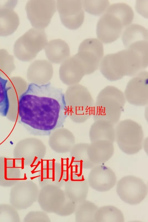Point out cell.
<instances>
[{
	"mask_svg": "<svg viewBox=\"0 0 148 222\" xmlns=\"http://www.w3.org/2000/svg\"><path fill=\"white\" fill-rule=\"evenodd\" d=\"M64 191L68 198L77 204L86 200L88 190L87 179L83 175L70 178L64 184Z\"/></svg>",
	"mask_w": 148,
	"mask_h": 222,
	"instance_id": "cell-16",
	"label": "cell"
},
{
	"mask_svg": "<svg viewBox=\"0 0 148 222\" xmlns=\"http://www.w3.org/2000/svg\"><path fill=\"white\" fill-rule=\"evenodd\" d=\"M122 39L126 48L134 44L148 42V30L145 27L139 24H131L123 31Z\"/></svg>",
	"mask_w": 148,
	"mask_h": 222,
	"instance_id": "cell-18",
	"label": "cell"
},
{
	"mask_svg": "<svg viewBox=\"0 0 148 222\" xmlns=\"http://www.w3.org/2000/svg\"><path fill=\"white\" fill-rule=\"evenodd\" d=\"M98 207L94 203L86 200L77 204L75 212L77 222H95L94 217Z\"/></svg>",
	"mask_w": 148,
	"mask_h": 222,
	"instance_id": "cell-22",
	"label": "cell"
},
{
	"mask_svg": "<svg viewBox=\"0 0 148 222\" xmlns=\"http://www.w3.org/2000/svg\"><path fill=\"white\" fill-rule=\"evenodd\" d=\"M110 121L104 120L95 121L91 126L89 133L91 143L105 140L114 143L115 141V130Z\"/></svg>",
	"mask_w": 148,
	"mask_h": 222,
	"instance_id": "cell-17",
	"label": "cell"
},
{
	"mask_svg": "<svg viewBox=\"0 0 148 222\" xmlns=\"http://www.w3.org/2000/svg\"><path fill=\"white\" fill-rule=\"evenodd\" d=\"M83 8L88 13L96 16L103 13L110 6V3L106 0H83Z\"/></svg>",
	"mask_w": 148,
	"mask_h": 222,
	"instance_id": "cell-23",
	"label": "cell"
},
{
	"mask_svg": "<svg viewBox=\"0 0 148 222\" xmlns=\"http://www.w3.org/2000/svg\"><path fill=\"white\" fill-rule=\"evenodd\" d=\"M115 141L120 149L128 155L137 153L143 148L144 141L141 126L130 119L118 123L116 128Z\"/></svg>",
	"mask_w": 148,
	"mask_h": 222,
	"instance_id": "cell-6",
	"label": "cell"
},
{
	"mask_svg": "<svg viewBox=\"0 0 148 222\" xmlns=\"http://www.w3.org/2000/svg\"><path fill=\"white\" fill-rule=\"evenodd\" d=\"M66 166L55 160L47 161L41 167L38 182L41 187L48 185L60 187L69 179Z\"/></svg>",
	"mask_w": 148,
	"mask_h": 222,
	"instance_id": "cell-13",
	"label": "cell"
},
{
	"mask_svg": "<svg viewBox=\"0 0 148 222\" xmlns=\"http://www.w3.org/2000/svg\"><path fill=\"white\" fill-rule=\"evenodd\" d=\"M124 94L129 103L137 106L148 104V72L143 71L130 79L127 84Z\"/></svg>",
	"mask_w": 148,
	"mask_h": 222,
	"instance_id": "cell-11",
	"label": "cell"
},
{
	"mask_svg": "<svg viewBox=\"0 0 148 222\" xmlns=\"http://www.w3.org/2000/svg\"><path fill=\"white\" fill-rule=\"evenodd\" d=\"M54 0H30L26 3L27 16L34 28L43 29L49 24L56 12Z\"/></svg>",
	"mask_w": 148,
	"mask_h": 222,
	"instance_id": "cell-9",
	"label": "cell"
},
{
	"mask_svg": "<svg viewBox=\"0 0 148 222\" xmlns=\"http://www.w3.org/2000/svg\"><path fill=\"white\" fill-rule=\"evenodd\" d=\"M27 179V178L26 176V174L25 173L24 174V180H26Z\"/></svg>",
	"mask_w": 148,
	"mask_h": 222,
	"instance_id": "cell-26",
	"label": "cell"
},
{
	"mask_svg": "<svg viewBox=\"0 0 148 222\" xmlns=\"http://www.w3.org/2000/svg\"><path fill=\"white\" fill-rule=\"evenodd\" d=\"M37 201L43 211L62 217L72 214L77 205L68 198L61 187L53 185L41 187Z\"/></svg>",
	"mask_w": 148,
	"mask_h": 222,
	"instance_id": "cell-5",
	"label": "cell"
},
{
	"mask_svg": "<svg viewBox=\"0 0 148 222\" xmlns=\"http://www.w3.org/2000/svg\"><path fill=\"white\" fill-rule=\"evenodd\" d=\"M57 6L61 21L66 27L74 30L81 26L84 17L81 0H58Z\"/></svg>",
	"mask_w": 148,
	"mask_h": 222,
	"instance_id": "cell-12",
	"label": "cell"
},
{
	"mask_svg": "<svg viewBox=\"0 0 148 222\" xmlns=\"http://www.w3.org/2000/svg\"><path fill=\"white\" fill-rule=\"evenodd\" d=\"M95 222H124L122 212L118 208L111 205L98 208L94 217Z\"/></svg>",
	"mask_w": 148,
	"mask_h": 222,
	"instance_id": "cell-21",
	"label": "cell"
},
{
	"mask_svg": "<svg viewBox=\"0 0 148 222\" xmlns=\"http://www.w3.org/2000/svg\"><path fill=\"white\" fill-rule=\"evenodd\" d=\"M18 114L33 134L49 136L62 127L68 116L65 95L51 83L29 84L19 97Z\"/></svg>",
	"mask_w": 148,
	"mask_h": 222,
	"instance_id": "cell-1",
	"label": "cell"
},
{
	"mask_svg": "<svg viewBox=\"0 0 148 222\" xmlns=\"http://www.w3.org/2000/svg\"><path fill=\"white\" fill-rule=\"evenodd\" d=\"M48 58L55 62H58L69 55L70 48L67 44L60 39L53 40L47 43L45 47Z\"/></svg>",
	"mask_w": 148,
	"mask_h": 222,
	"instance_id": "cell-20",
	"label": "cell"
},
{
	"mask_svg": "<svg viewBox=\"0 0 148 222\" xmlns=\"http://www.w3.org/2000/svg\"><path fill=\"white\" fill-rule=\"evenodd\" d=\"M47 43V36L43 29L32 28L16 40L14 52L19 59L28 60L45 48Z\"/></svg>",
	"mask_w": 148,
	"mask_h": 222,
	"instance_id": "cell-7",
	"label": "cell"
},
{
	"mask_svg": "<svg viewBox=\"0 0 148 222\" xmlns=\"http://www.w3.org/2000/svg\"><path fill=\"white\" fill-rule=\"evenodd\" d=\"M19 24V17L13 9L0 10V36L12 34L16 30Z\"/></svg>",
	"mask_w": 148,
	"mask_h": 222,
	"instance_id": "cell-19",
	"label": "cell"
},
{
	"mask_svg": "<svg viewBox=\"0 0 148 222\" xmlns=\"http://www.w3.org/2000/svg\"><path fill=\"white\" fill-rule=\"evenodd\" d=\"M102 43L96 38L84 40L80 44L77 56L88 74H91L99 69L103 57Z\"/></svg>",
	"mask_w": 148,
	"mask_h": 222,
	"instance_id": "cell-10",
	"label": "cell"
},
{
	"mask_svg": "<svg viewBox=\"0 0 148 222\" xmlns=\"http://www.w3.org/2000/svg\"><path fill=\"white\" fill-rule=\"evenodd\" d=\"M90 172L87 179L89 186L99 192L108 191L115 185L116 177L114 171L103 164L96 165Z\"/></svg>",
	"mask_w": 148,
	"mask_h": 222,
	"instance_id": "cell-14",
	"label": "cell"
},
{
	"mask_svg": "<svg viewBox=\"0 0 148 222\" xmlns=\"http://www.w3.org/2000/svg\"><path fill=\"white\" fill-rule=\"evenodd\" d=\"M147 46L135 45L103 57L99 69L107 79L114 82L125 76L134 77L148 66Z\"/></svg>",
	"mask_w": 148,
	"mask_h": 222,
	"instance_id": "cell-2",
	"label": "cell"
},
{
	"mask_svg": "<svg viewBox=\"0 0 148 222\" xmlns=\"http://www.w3.org/2000/svg\"><path fill=\"white\" fill-rule=\"evenodd\" d=\"M29 220L36 222H50L51 219L44 211H36L31 212L29 214Z\"/></svg>",
	"mask_w": 148,
	"mask_h": 222,
	"instance_id": "cell-25",
	"label": "cell"
},
{
	"mask_svg": "<svg viewBox=\"0 0 148 222\" xmlns=\"http://www.w3.org/2000/svg\"><path fill=\"white\" fill-rule=\"evenodd\" d=\"M8 81L0 75V113H2L9 107L8 92L11 87L7 85Z\"/></svg>",
	"mask_w": 148,
	"mask_h": 222,
	"instance_id": "cell-24",
	"label": "cell"
},
{
	"mask_svg": "<svg viewBox=\"0 0 148 222\" xmlns=\"http://www.w3.org/2000/svg\"><path fill=\"white\" fill-rule=\"evenodd\" d=\"M113 143L105 140H99L91 143L87 149L90 160L95 165L103 164L113 155Z\"/></svg>",
	"mask_w": 148,
	"mask_h": 222,
	"instance_id": "cell-15",
	"label": "cell"
},
{
	"mask_svg": "<svg viewBox=\"0 0 148 222\" xmlns=\"http://www.w3.org/2000/svg\"><path fill=\"white\" fill-rule=\"evenodd\" d=\"M116 192L120 199L131 205L139 204L146 197L147 186L140 178L132 175L124 176L117 182Z\"/></svg>",
	"mask_w": 148,
	"mask_h": 222,
	"instance_id": "cell-8",
	"label": "cell"
},
{
	"mask_svg": "<svg viewBox=\"0 0 148 222\" xmlns=\"http://www.w3.org/2000/svg\"><path fill=\"white\" fill-rule=\"evenodd\" d=\"M126 100L124 93L117 87L107 86L98 94L92 116L95 121H108L114 125L118 123Z\"/></svg>",
	"mask_w": 148,
	"mask_h": 222,
	"instance_id": "cell-4",
	"label": "cell"
},
{
	"mask_svg": "<svg viewBox=\"0 0 148 222\" xmlns=\"http://www.w3.org/2000/svg\"><path fill=\"white\" fill-rule=\"evenodd\" d=\"M133 11L128 5L117 3L110 5L98 20L96 32L98 39L108 44L116 40L131 24Z\"/></svg>",
	"mask_w": 148,
	"mask_h": 222,
	"instance_id": "cell-3",
	"label": "cell"
}]
</instances>
